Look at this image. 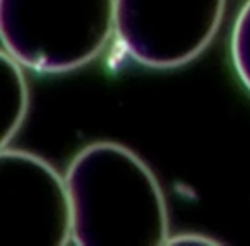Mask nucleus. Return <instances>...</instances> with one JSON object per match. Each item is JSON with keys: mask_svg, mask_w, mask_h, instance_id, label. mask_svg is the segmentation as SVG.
<instances>
[{"mask_svg": "<svg viewBox=\"0 0 250 246\" xmlns=\"http://www.w3.org/2000/svg\"><path fill=\"white\" fill-rule=\"evenodd\" d=\"M0 35L24 69L72 72L96 60L115 35V0H0Z\"/></svg>", "mask_w": 250, "mask_h": 246, "instance_id": "2", "label": "nucleus"}, {"mask_svg": "<svg viewBox=\"0 0 250 246\" xmlns=\"http://www.w3.org/2000/svg\"><path fill=\"white\" fill-rule=\"evenodd\" d=\"M72 243L65 178L33 152H0V246Z\"/></svg>", "mask_w": 250, "mask_h": 246, "instance_id": "4", "label": "nucleus"}, {"mask_svg": "<svg viewBox=\"0 0 250 246\" xmlns=\"http://www.w3.org/2000/svg\"><path fill=\"white\" fill-rule=\"evenodd\" d=\"M225 12L226 0H115V36L139 65L177 69L211 45Z\"/></svg>", "mask_w": 250, "mask_h": 246, "instance_id": "3", "label": "nucleus"}, {"mask_svg": "<svg viewBox=\"0 0 250 246\" xmlns=\"http://www.w3.org/2000/svg\"><path fill=\"white\" fill-rule=\"evenodd\" d=\"M72 243L77 246H158L170 239L163 188L129 147L94 142L65 173Z\"/></svg>", "mask_w": 250, "mask_h": 246, "instance_id": "1", "label": "nucleus"}, {"mask_svg": "<svg viewBox=\"0 0 250 246\" xmlns=\"http://www.w3.org/2000/svg\"><path fill=\"white\" fill-rule=\"evenodd\" d=\"M229 57L236 77L250 93V0H245L233 22Z\"/></svg>", "mask_w": 250, "mask_h": 246, "instance_id": "6", "label": "nucleus"}, {"mask_svg": "<svg viewBox=\"0 0 250 246\" xmlns=\"http://www.w3.org/2000/svg\"><path fill=\"white\" fill-rule=\"evenodd\" d=\"M28 82L24 77V67L14 60L7 52H2L0 65V144L7 147L16 137L28 113Z\"/></svg>", "mask_w": 250, "mask_h": 246, "instance_id": "5", "label": "nucleus"}]
</instances>
